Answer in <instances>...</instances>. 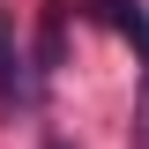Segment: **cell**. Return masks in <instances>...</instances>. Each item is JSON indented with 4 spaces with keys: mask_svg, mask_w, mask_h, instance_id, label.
Wrapping results in <instances>:
<instances>
[{
    "mask_svg": "<svg viewBox=\"0 0 149 149\" xmlns=\"http://www.w3.org/2000/svg\"><path fill=\"white\" fill-rule=\"evenodd\" d=\"M45 149H67V142H45Z\"/></svg>",
    "mask_w": 149,
    "mask_h": 149,
    "instance_id": "cell-1",
    "label": "cell"
}]
</instances>
